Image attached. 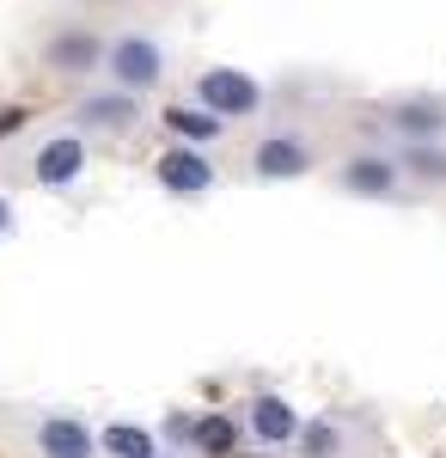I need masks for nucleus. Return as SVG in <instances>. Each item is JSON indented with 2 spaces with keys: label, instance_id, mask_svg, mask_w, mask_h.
<instances>
[{
  "label": "nucleus",
  "instance_id": "nucleus-18",
  "mask_svg": "<svg viewBox=\"0 0 446 458\" xmlns=\"http://www.w3.org/2000/svg\"><path fill=\"white\" fill-rule=\"evenodd\" d=\"M6 233H13V202L0 196V239H6Z\"/></svg>",
  "mask_w": 446,
  "mask_h": 458
},
{
  "label": "nucleus",
  "instance_id": "nucleus-6",
  "mask_svg": "<svg viewBox=\"0 0 446 458\" xmlns=\"http://www.w3.org/2000/svg\"><path fill=\"white\" fill-rule=\"evenodd\" d=\"M104 55H110V43H99V31H80V25L56 31L49 49H43V62L56 73H92V68H104Z\"/></svg>",
  "mask_w": 446,
  "mask_h": 458
},
{
  "label": "nucleus",
  "instance_id": "nucleus-16",
  "mask_svg": "<svg viewBox=\"0 0 446 458\" xmlns=\"http://www.w3.org/2000/svg\"><path fill=\"white\" fill-rule=\"evenodd\" d=\"M300 453H306V458H330V453H337V428H330V422H306V428H300Z\"/></svg>",
  "mask_w": 446,
  "mask_h": 458
},
{
  "label": "nucleus",
  "instance_id": "nucleus-1",
  "mask_svg": "<svg viewBox=\"0 0 446 458\" xmlns=\"http://www.w3.org/2000/svg\"><path fill=\"white\" fill-rule=\"evenodd\" d=\"M104 73H110V86L116 92H153L159 80H166V49H159V37L147 31H129L110 43V55H104Z\"/></svg>",
  "mask_w": 446,
  "mask_h": 458
},
{
  "label": "nucleus",
  "instance_id": "nucleus-2",
  "mask_svg": "<svg viewBox=\"0 0 446 458\" xmlns=\"http://www.w3.org/2000/svg\"><path fill=\"white\" fill-rule=\"evenodd\" d=\"M196 105L214 110L220 123H233V116H251V110L263 105V86L244 68H202L196 73Z\"/></svg>",
  "mask_w": 446,
  "mask_h": 458
},
{
  "label": "nucleus",
  "instance_id": "nucleus-7",
  "mask_svg": "<svg viewBox=\"0 0 446 458\" xmlns=\"http://www.w3.org/2000/svg\"><path fill=\"white\" fill-rule=\"evenodd\" d=\"M312 153L306 141H294V135H263V141L251 147V172L263 177V183H287V177H306Z\"/></svg>",
  "mask_w": 446,
  "mask_h": 458
},
{
  "label": "nucleus",
  "instance_id": "nucleus-5",
  "mask_svg": "<svg viewBox=\"0 0 446 458\" xmlns=\"http://www.w3.org/2000/svg\"><path fill=\"white\" fill-rule=\"evenodd\" d=\"M244 422H251V434H257L263 446H294V440H300V428H306V416H300L287 397L263 391V397H251V403H244Z\"/></svg>",
  "mask_w": 446,
  "mask_h": 458
},
{
  "label": "nucleus",
  "instance_id": "nucleus-8",
  "mask_svg": "<svg viewBox=\"0 0 446 458\" xmlns=\"http://www.w3.org/2000/svg\"><path fill=\"white\" fill-rule=\"evenodd\" d=\"M37 453L43 458H92L99 453V434L80 416H43L37 422Z\"/></svg>",
  "mask_w": 446,
  "mask_h": 458
},
{
  "label": "nucleus",
  "instance_id": "nucleus-11",
  "mask_svg": "<svg viewBox=\"0 0 446 458\" xmlns=\"http://www.w3.org/2000/svg\"><path fill=\"white\" fill-rule=\"evenodd\" d=\"M391 129H398L404 141H441L446 135V105L441 98H404V105L391 110Z\"/></svg>",
  "mask_w": 446,
  "mask_h": 458
},
{
  "label": "nucleus",
  "instance_id": "nucleus-13",
  "mask_svg": "<svg viewBox=\"0 0 446 458\" xmlns=\"http://www.w3.org/2000/svg\"><path fill=\"white\" fill-rule=\"evenodd\" d=\"M99 446L110 458H159V440L147 434V428H135V422H110V428H99Z\"/></svg>",
  "mask_w": 446,
  "mask_h": 458
},
{
  "label": "nucleus",
  "instance_id": "nucleus-15",
  "mask_svg": "<svg viewBox=\"0 0 446 458\" xmlns=\"http://www.w3.org/2000/svg\"><path fill=\"white\" fill-rule=\"evenodd\" d=\"M190 446H196V453H208V458H227L233 446H239V428L227 422V416H202V422H196V434H190Z\"/></svg>",
  "mask_w": 446,
  "mask_h": 458
},
{
  "label": "nucleus",
  "instance_id": "nucleus-12",
  "mask_svg": "<svg viewBox=\"0 0 446 458\" xmlns=\"http://www.w3.org/2000/svg\"><path fill=\"white\" fill-rule=\"evenodd\" d=\"M159 123H166L184 147H208V141H220V129H227V123L202 105H172V110H159Z\"/></svg>",
  "mask_w": 446,
  "mask_h": 458
},
{
  "label": "nucleus",
  "instance_id": "nucleus-9",
  "mask_svg": "<svg viewBox=\"0 0 446 458\" xmlns=\"http://www.w3.org/2000/svg\"><path fill=\"white\" fill-rule=\"evenodd\" d=\"M135 116H141V105H135V92H92L86 105H80V129H99V135H123V129H135Z\"/></svg>",
  "mask_w": 446,
  "mask_h": 458
},
{
  "label": "nucleus",
  "instance_id": "nucleus-10",
  "mask_svg": "<svg viewBox=\"0 0 446 458\" xmlns=\"http://www.w3.org/2000/svg\"><path fill=\"white\" fill-rule=\"evenodd\" d=\"M398 183H404V165L385 159V153H361V159L343 165V190L348 196H391Z\"/></svg>",
  "mask_w": 446,
  "mask_h": 458
},
{
  "label": "nucleus",
  "instance_id": "nucleus-17",
  "mask_svg": "<svg viewBox=\"0 0 446 458\" xmlns=\"http://www.w3.org/2000/svg\"><path fill=\"white\" fill-rule=\"evenodd\" d=\"M19 123H25V110H0V135H13Z\"/></svg>",
  "mask_w": 446,
  "mask_h": 458
},
{
  "label": "nucleus",
  "instance_id": "nucleus-3",
  "mask_svg": "<svg viewBox=\"0 0 446 458\" xmlns=\"http://www.w3.org/2000/svg\"><path fill=\"white\" fill-rule=\"evenodd\" d=\"M153 177L172 190V196H202V190H214V159H208V147H166L159 153V165H153Z\"/></svg>",
  "mask_w": 446,
  "mask_h": 458
},
{
  "label": "nucleus",
  "instance_id": "nucleus-14",
  "mask_svg": "<svg viewBox=\"0 0 446 458\" xmlns=\"http://www.w3.org/2000/svg\"><path fill=\"white\" fill-rule=\"evenodd\" d=\"M398 165H404L410 177H422V183H434V177L446 183V147L441 141H410L404 153H398Z\"/></svg>",
  "mask_w": 446,
  "mask_h": 458
},
{
  "label": "nucleus",
  "instance_id": "nucleus-4",
  "mask_svg": "<svg viewBox=\"0 0 446 458\" xmlns=\"http://www.w3.org/2000/svg\"><path fill=\"white\" fill-rule=\"evenodd\" d=\"M31 177L43 183V190L80 183V177H86V141H80V135H49V141L37 147V159H31Z\"/></svg>",
  "mask_w": 446,
  "mask_h": 458
}]
</instances>
